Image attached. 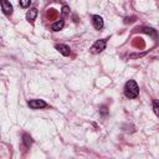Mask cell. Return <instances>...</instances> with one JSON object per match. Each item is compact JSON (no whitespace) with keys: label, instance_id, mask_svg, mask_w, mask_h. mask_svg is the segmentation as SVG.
<instances>
[{"label":"cell","instance_id":"obj_1","mask_svg":"<svg viewBox=\"0 0 159 159\" xmlns=\"http://www.w3.org/2000/svg\"><path fill=\"white\" fill-rule=\"evenodd\" d=\"M124 94H125V97H128V98H137V97H138V94H139V87H138V84L135 83V81L129 80V81L125 83Z\"/></svg>","mask_w":159,"mask_h":159},{"label":"cell","instance_id":"obj_2","mask_svg":"<svg viewBox=\"0 0 159 159\" xmlns=\"http://www.w3.org/2000/svg\"><path fill=\"white\" fill-rule=\"evenodd\" d=\"M47 104L45 101L42 99H31L29 101V107L32 109H40V108H45Z\"/></svg>","mask_w":159,"mask_h":159},{"label":"cell","instance_id":"obj_3","mask_svg":"<svg viewBox=\"0 0 159 159\" xmlns=\"http://www.w3.org/2000/svg\"><path fill=\"white\" fill-rule=\"evenodd\" d=\"M104 47H106V40H97L93 43V46H92L91 50H92V52L98 53V52H102L104 50Z\"/></svg>","mask_w":159,"mask_h":159},{"label":"cell","instance_id":"obj_4","mask_svg":"<svg viewBox=\"0 0 159 159\" xmlns=\"http://www.w3.org/2000/svg\"><path fill=\"white\" fill-rule=\"evenodd\" d=\"M0 5H1V9L4 11L5 15H11L12 14V5L10 4V1L7 0H0Z\"/></svg>","mask_w":159,"mask_h":159},{"label":"cell","instance_id":"obj_5","mask_svg":"<svg viewBox=\"0 0 159 159\" xmlns=\"http://www.w3.org/2000/svg\"><path fill=\"white\" fill-rule=\"evenodd\" d=\"M92 22H93V26L97 30H101L103 27V19L99 15H93L92 16Z\"/></svg>","mask_w":159,"mask_h":159},{"label":"cell","instance_id":"obj_6","mask_svg":"<svg viewBox=\"0 0 159 159\" xmlns=\"http://www.w3.org/2000/svg\"><path fill=\"white\" fill-rule=\"evenodd\" d=\"M56 50H57V51H60L63 56H68V55L71 53L70 47H68L67 45H63V43H58V45H56Z\"/></svg>","mask_w":159,"mask_h":159},{"label":"cell","instance_id":"obj_7","mask_svg":"<svg viewBox=\"0 0 159 159\" xmlns=\"http://www.w3.org/2000/svg\"><path fill=\"white\" fill-rule=\"evenodd\" d=\"M36 16H37V9H35V7L30 9V10L27 11V14H26V19H27L29 21H34V20L36 19Z\"/></svg>","mask_w":159,"mask_h":159},{"label":"cell","instance_id":"obj_8","mask_svg":"<svg viewBox=\"0 0 159 159\" xmlns=\"http://www.w3.org/2000/svg\"><path fill=\"white\" fill-rule=\"evenodd\" d=\"M63 26H65V21L61 19V20H57L56 22H53V24L51 25V29H52L53 31H60Z\"/></svg>","mask_w":159,"mask_h":159},{"label":"cell","instance_id":"obj_9","mask_svg":"<svg viewBox=\"0 0 159 159\" xmlns=\"http://www.w3.org/2000/svg\"><path fill=\"white\" fill-rule=\"evenodd\" d=\"M22 142H24V144H25L26 148H30V145L32 144V138H31L29 134H24V137H22Z\"/></svg>","mask_w":159,"mask_h":159},{"label":"cell","instance_id":"obj_10","mask_svg":"<svg viewBox=\"0 0 159 159\" xmlns=\"http://www.w3.org/2000/svg\"><path fill=\"white\" fill-rule=\"evenodd\" d=\"M142 31H143V32H145V34H150V35H153V36H157V32H155V30H153V29L143 27V29H142Z\"/></svg>","mask_w":159,"mask_h":159},{"label":"cell","instance_id":"obj_11","mask_svg":"<svg viewBox=\"0 0 159 159\" xmlns=\"http://www.w3.org/2000/svg\"><path fill=\"white\" fill-rule=\"evenodd\" d=\"M30 4H31V0H20L21 7H27V6H30Z\"/></svg>","mask_w":159,"mask_h":159},{"label":"cell","instance_id":"obj_12","mask_svg":"<svg viewBox=\"0 0 159 159\" xmlns=\"http://www.w3.org/2000/svg\"><path fill=\"white\" fill-rule=\"evenodd\" d=\"M153 109H154V113L158 116L159 114V107H158V102L157 101L153 102Z\"/></svg>","mask_w":159,"mask_h":159},{"label":"cell","instance_id":"obj_13","mask_svg":"<svg viewBox=\"0 0 159 159\" xmlns=\"http://www.w3.org/2000/svg\"><path fill=\"white\" fill-rule=\"evenodd\" d=\"M67 11H68V7H67V6H63V9H62V15L67 14Z\"/></svg>","mask_w":159,"mask_h":159},{"label":"cell","instance_id":"obj_14","mask_svg":"<svg viewBox=\"0 0 159 159\" xmlns=\"http://www.w3.org/2000/svg\"><path fill=\"white\" fill-rule=\"evenodd\" d=\"M101 112H102L103 114H104V113H107V111H106V107H102V108H101Z\"/></svg>","mask_w":159,"mask_h":159}]
</instances>
